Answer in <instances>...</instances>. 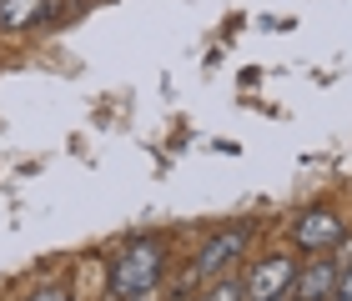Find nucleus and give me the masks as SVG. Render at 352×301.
Returning a JSON list of instances; mask_svg holds the SVG:
<instances>
[{
    "mask_svg": "<svg viewBox=\"0 0 352 301\" xmlns=\"http://www.w3.org/2000/svg\"><path fill=\"white\" fill-rule=\"evenodd\" d=\"M252 236H257V221H232V226L212 231L197 246V256H191L186 281H191V287H212V281H221V276H236V261L247 256Z\"/></svg>",
    "mask_w": 352,
    "mask_h": 301,
    "instance_id": "nucleus-2",
    "label": "nucleus"
},
{
    "mask_svg": "<svg viewBox=\"0 0 352 301\" xmlns=\"http://www.w3.org/2000/svg\"><path fill=\"white\" fill-rule=\"evenodd\" d=\"M182 301H201V296H182Z\"/></svg>",
    "mask_w": 352,
    "mask_h": 301,
    "instance_id": "nucleus-11",
    "label": "nucleus"
},
{
    "mask_svg": "<svg viewBox=\"0 0 352 301\" xmlns=\"http://www.w3.org/2000/svg\"><path fill=\"white\" fill-rule=\"evenodd\" d=\"M25 301H76V296H71V281H51V287H41V291H30Z\"/></svg>",
    "mask_w": 352,
    "mask_h": 301,
    "instance_id": "nucleus-8",
    "label": "nucleus"
},
{
    "mask_svg": "<svg viewBox=\"0 0 352 301\" xmlns=\"http://www.w3.org/2000/svg\"><path fill=\"white\" fill-rule=\"evenodd\" d=\"M332 301H352V261H342V272H338V291H332Z\"/></svg>",
    "mask_w": 352,
    "mask_h": 301,
    "instance_id": "nucleus-9",
    "label": "nucleus"
},
{
    "mask_svg": "<svg viewBox=\"0 0 352 301\" xmlns=\"http://www.w3.org/2000/svg\"><path fill=\"white\" fill-rule=\"evenodd\" d=\"M338 256H307L297 266V281H292V291H297V301H332V291H338Z\"/></svg>",
    "mask_w": 352,
    "mask_h": 301,
    "instance_id": "nucleus-5",
    "label": "nucleus"
},
{
    "mask_svg": "<svg viewBox=\"0 0 352 301\" xmlns=\"http://www.w3.org/2000/svg\"><path fill=\"white\" fill-rule=\"evenodd\" d=\"M267 301H297V291H282V296H267Z\"/></svg>",
    "mask_w": 352,
    "mask_h": 301,
    "instance_id": "nucleus-10",
    "label": "nucleus"
},
{
    "mask_svg": "<svg viewBox=\"0 0 352 301\" xmlns=\"http://www.w3.org/2000/svg\"><path fill=\"white\" fill-rule=\"evenodd\" d=\"M141 301H151V296H141Z\"/></svg>",
    "mask_w": 352,
    "mask_h": 301,
    "instance_id": "nucleus-12",
    "label": "nucleus"
},
{
    "mask_svg": "<svg viewBox=\"0 0 352 301\" xmlns=\"http://www.w3.org/2000/svg\"><path fill=\"white\" fill-rule=\"evenodd\" d=\"M45 0H0V36H15V30H30L45 21Z\"/></svg>",
    "mask_w": 352,
    "mask_h": 301,
    "instance_id": "nucleus-6",
    "label": "nucleus"
},
{
    "mask_svg": "<svg viewBox=\"0 0 352 301\" xmlns=\"http://www.w3.org/2000/svg\"><path fill=\"white\" fill-rule=\"evenodd\" d=\"M166 276V241L156 236H136L121 246V256L111 261V301H141L162 287Z\"/></svg>",
    "mask_w": 352,
    "mask_h": 301,
    "instance_id": "nucleus-1",
    "label": "nucleus"
},
{
    "mask_svg": "<svg viewBox=\"0 0 352 301\" xmlns=\"http://www.w3.org/2000/svg\"><path fill=\"white\" fill-rule=\"evenodd\" d=\"M201 301H247V287H242V276H221V281L206 287Z\"/></svg>",
    "mask_w": 352,
    "mask_h": 301,
    "instance_id": "nucleus-7",
    "label": "nucleus"
},
{
    "mask_svg": "<svg viewBox=\"0 0 352 301\" xmlns=\"http://www.w3.org/2000/svg\"><path fill=\"white\" fill-rule=\"evenodd\" d=\"M292 246L302 256H322V251H338L342 236H347V221L332 211V206H307V211L292 216Z\"/></svg>",
    "mask_w": 352,
    "mask_h": 301,
    "instance_id": "nucleus-3",
    "label": "nucleus"
},
{
    "mask_svg": "<svg viewBox=\"0 0 352 301\" xmlns=\"http://www.w3.org/2000/svg\"><path fill=\"white\" fill-rule=\"evenodd\" d=\"M297 256L292 251H272V256H262L252 272L242 276V287H247V301H267V296H282V291H292V281H297Z\"/></svg>",
    "mask_w": 352,
    "mask_h": 301,
    "instance_id": "nucleus-4",
    "label": "nucleus"
}]
</instances>
